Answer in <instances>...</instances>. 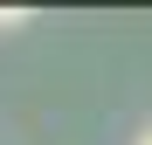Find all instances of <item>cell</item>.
Wrapping results in <instances>:
<instances>
[{
	"label": "cell",
	"instance_id": "6da1fadb",
	"mask_svg": "<svg viewBox=\"0 0 152 145\" xmlns=\"http://www.w3.org/2000/svg\"><path fill=\"white\" fill-rule=\"evenodd\" d=\"M7 28H28V7H0V35Z\"/></svg>",
	"mask_w": 152,
	"mask_h": 145
},
{
	"label": "cell",
	"instance_id": "7a4b0ae2",
	"mask_svg": "<svg viewBox=\"0 0 152 145\" xmlns=\"http://www.w3.org/2000/svg\"><path fill=\"white\" fill-rule=\"evenodd\" d=\"M138 145H152V131H145V138H138Z\"/></svg>",
	"mask_w": 152,
	"mask_h": 145
}]
</instances>
